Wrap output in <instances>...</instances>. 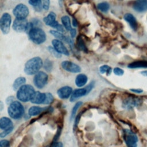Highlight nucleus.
Returning <instances> with one entry per match:
<instances>
[{
  "instance_id": "nucleus-39",
  "label": "nucleus",
  "mask_w": 147,
  "mask_h": 147,
  "mask_svg": "<svg viewBox=\"0 0 147 147\" xmlns=\"http://www.w3.org/2000/svg\"><path fill=\"white\" fill-rule=\"evenodd\" d=\"M63 145L61 142H57V141H55L52 142L51 147H63Z\"/></svg>"
},
{
  "instance_id": "nucleus-17",
  "label": "nucleus",
  "mask_w": 147,
  "mask_h": 147,
  "mask_svg": "<svg viewBox=\"0 0 147 147\" xmlns=\"http://www.w3.org/2000/svg\"><path fill=\"white\" fill-rule=\"evenodd\" d=\"M133 9L137 12H144L147 10V0H136L133 5Z\"/></svg>"
},
{
  "instance_id": "nucleus-33",
  "label": "nucleus",
  "mask_w": 147,
  "mask_h": 147,
  "mask_svg": "<svg viewBox=\"0 0 147 147\" xmlns=\"http://www.w3.org/2000/svg\"><path fill=\"white\" fill-rule=\"evenodd\" d=\"M42 0H29V3L34 7L40 6L41 5Z\"/></svg>"
},
{
  "instance_id": "nucleus-18",
  "label": "nucleus",
  "mask_w": 147,
  "mask_h": 147,
  "mask_svg": "<svg viewBox=\"0 0 147 147\" xmlns=\"http://www.w3.org/2000/svg\"><path fill=\"white\" fill-rule=\"evenodd\" d=\"M124 20L127 22L131 27V28L134 30H136L138 28V24L135 17L131 13H126L123 16Z\"/></svg>"
},
{
  "instance_id": "nucleus-29",
  "label": "nucleus",
  "mask_w": 147,
  "mask_h": 147,
  "mask_svg": "<svg viewBox=\"0 0 147 147\" xmlns=\"http://www.w3.org/2000/svg\"><path fill=\"white\" fill-rule=\"evenodd\" d=\"M83 103L82 102H78L75 103V105L74 106L72 109V111H71V120H72L74 117H75L76 112H77V110L79 109V107L82 105Z\"/></svg>"
},
{
  "instance_id": "nucleus-24",
  "label": "nucleus",
  "mask_w": 147,
  "mask_h": 147,
  "mask_svg": "<svg viewBox=\"0 0 147 147\" xmlns=\"http://www.w3.org/2000/svg\"><path fill=\"white\" fill-rule=\"evenodd\" d=\"M61 21L63 24L64 28L68 31H70L72 29L71 24L70 18L67 16H64L61 18Z\"/></svg>"
},
{
  "instance_id": "nucleus-4",
  "label": "nucleus",
  "mask_w": 147,
  "mask_h": 147,
  "mask_svg": "<svg viewBox=\"0 0 147 147\" xmlns=\"http://www.w3.org/2000/svg\"><path fill=\"white\" fill-rule=\"evenodd\" d=\"M9 116L14 119H20L24 114L25 110L22 105L18 101H13L7 109Z\"/></svg>"
},
{
  "instance_id": "nucleus-42",
  "label": "nucleus",
  "mask_w": 147,
  "mask_h": 147,
  "mask_svg": "<svg viewBox=\"0 0 147 147\" xmlns=\"http://www.w3.org/2000/svg\"><path fill=\"white\" fill-rule=\"evenodd\" d=\"M72 25L74 27H76L78 26V22L75 18H73L72 19Z\"/></svg>"
},
{
  "instance_id": "nucleus-22",
  "label": "nucleus",
  "mask_w": 147,
  "mask_h": 147,
  "mask_svg": "<svg viewBox=\"0 0 147 147\" xmlns=\"http://www.w3.org/2000/svg\"><path fill=\"white\" fill-rule=\"evenodd\" d=\"M46 108H42L39 106H32L28 110V114L30 116H36L41 114Z\"/></svg>"
},
{
  "instance_id": "nucleus-9",
  "label": "nucleus",
  "mask_w": 147,
  "mask_h": 147,
  "mask_svg": "<svg viewBox=\"0 0 147 147\" xmlns=\"http://www.w3.org/2000/svg\"><path fill=\"white\" fill-rule=\"evenodd\" d=\"M29 13L28 7L23 3L18 4L13 9V13L16 18L25 19Z\"/></svg>"
},
{
  "instance_id": "nucleus-26",
  "label": "nucleus",
  "mask_w": 147,
  "mask_h": 147,
  "mask_svg": "<svg viewBox=\"0 0 147 147\" xmlns=\"http://www.w3.org/2000/svg\"><path fill=\"white\" fill-rule=\"evenodd\" d=\"M49 33L52 34L53 36H55L57 39L63 41H66L67 37L65 36L61 32H59L57 30H51L49 31Z\"/></svg>"
},
{
  "instance_id": "nucleus-19",
  "label": "nucleus",
  "mask_w": 147,
  "mask_h": 147,
  "mask_svg": "<svg viewBox=\"0 0 147 147\" xmlns=\"http://www.w3.org/2000/svg\"><path fill=\"white\" fill-rule=\"evenodd\" d=\"M87 76L83 74H80L78 75L76 77L75 84L78 87H82L87 83Z\"/></svg>"
},
{
  "instance_id": "nucleus-32",
  "label": "nucleus",
  "mask_w": 147,
  "mask_h": 147,
  "mask_svg": "<svg viewBox=\"0 0 147 147\" xmlns=\"http://www.w3.org/2000/svg\"><path fill=\"white\" fill-rule=\"evenodd\" d=\"M53 99H54L53 96L51 93H46V98L44 104H46V105L50 104L53 101Z\"/></svg>"
},
{
  "instance_id": "nucleus-1",
  "label": "nucleus",
  "mask_w": 147,
  "mask_h": 147,
  "mask_svg": "<svg viewBox=\"0 0 147 147\" xmlns=\"http://www.w3.org/2000/svg\"><path fill=\"white\" fill-rule=\"evenodd\" d=\"M43 62L40 57H34L28 60L24 67V72L28 75L36 74L42 67Z\"/></svg>"
},
{
  "instance_id": "nucleus-31",
  "label": "nucleus",
  "mask_w": 147,
  "mask_h": 147,
  "mask_svg": "<svg viewBox=\"0 0 147 147\" xmlns=\"http://www.w3.org/2000/svg\"><path fill=\"white\" fill-rule=\"evenodd\" d=\"M44 69L50 72L52 68V63L49 59H46L44 63Z\"/></svg>"
},
{
  "instance_id": "nucleus-34",
  "label": "nucleus",
  "mask_w": 147,
  "mask_h": 147,
  "mask_svg": "<svg viewBox=\"0 0 147 147\" xmlns=\"http://www.w3.org/2000/svg\"><path fill=\"white\" fill-rule=\"evenodd\" d=\"M41 5H42V8L45 10L47 11L49 8L50 0H42L41 1Z\"/></svg>"
},
{
  "instance_id": "nucleus-43",
  "label": "nucleus",
  "mask_w": 147,
  "mask_h": 147,
  "mask_svg": "<svg viewBox=\"0 0 147 147\" xmlns=\"http://www.w3.org/2000/svg\"><path fill=\"white\" fill-rule=\"evenodd\" d=\"M141 74L145 76H147V70H145V71H142L141 72Z\"/></svg>"
},
{
  "instance_id": "nucleus-30",
  "label": "nucleus",
  "mask_w": 147,
  "mask_h": 147,
  "mask_svg": "<svg viewBox=\"0 0 147 147\" xmlns=\"http://www.w3.org/2000/svg\"><path fill=\"white\" fill-rule=\"evenodd\" d=\"M48 50L49 51V52L55 57L57 58H60L61 57V55L60 53H59L53 47H52L51 46H49L48 47Z\"/></svg>"
},
{
  "instance_id": "nucleus-10",
  "label": "nucleus",
  "mask_w": 147,
  "mask_h": 147,
  "mask_svg": "<svg viewBox=\"0 0 147 147\" xmlns=\"http://www.w3.org/2000/svg\"><path fill=\"white\" fill-rule=\"evenodd\" d=\"M141 99L138 98H136L134 96H129L123 101L122 106L125 109H130L139 106L140 105H141Z\"/></svg>"
},
{
  "instance_id": "nucleus-27",
  "label": "nucleus",
  "mask_w": 147,
  "mask_h": 147,
  "mask_svg": "<svg viewBox=\"0 0 147 147\" xmlns=\"http://www.w3.org/2000/svg\"><path fill=\"white\" fill-rule=\"evenodd\" d=\"M97 8L102 12H107L110 8V5L107 2H103L97 5Z\"/></svg>"
},
{
  "instance_id": "nucleus-28",
  "label": "nucleus",
  "mask_w": 147,
  "mask_h": 147,
  "mask_svg": "<svg viewBox=\"0 0 147 147\" xmlns=\"http://www.w3.org/2000/svg\"><path fill=\"white\" fill-rule=\"evenodd\" d=\"M111 71H112L111 68L107 65H102L99 68V72L102 74H104L106 73L107 74V75H110Z\"/></svg>"
},
{
  "instance_id": "nucleus-36",
  "label": "nucleus",
  "mask_w": 147,
  "mask_h": 147,
  "mask_svg": "<svg viewBox=\"0 0 147 147\" xmlns=\"http://www.w3.org/2000/svg\"><path fill=\"white\" fill-rule=\"evenodd\" d=\"M13 127H11L9 129H7L6 130H3L1 134H0V137L1 138H3L5 137H6V136H7L9 134H10L12 131H13Z\"/></svg>"
},
{
  "instance_id": "nucleus-7",
  "label": "nucleus",
  "mask_w": 147,
  "mask_h": 147,
  "mask_svg": "<svg viewBox=\"0 0 147 147\" xmlns=\"http://www.w3.org/2000/svg\"><path fill=\"white\" fill-rule=\"evenodd\" d=\"M48 80V75L43 71H39L35 74L33 78V83L37 88H42L47 84Z\"/></svg>"
},
{
  "instance_id": "nucleus-15",
  "label": "nucleus",
  "mask_w": 147,
  "mask_h": 147,
  "mask_svg": "<svg viewBox=\"0 0 147 147\" xmlns=\"http://www.w3.org/2000/svg\"><path fill=\"white\" fill-rule=\"evenodd\" d=\"M45 98L46 93H42L40 91H35L30 101L34 104H44Z\"/></svg>"
},
{
  "instance_id": "nucleus-37",
  "label": "nucleus",
  "mask_w": 147,
  "mask_h": 147,
  "mask_svg": "<svg viewBox=\"0 0 147 147\" xmlns=\"http://www.w3.org/2000/svg\"><path fill=\"white\" fill-rule=\"evenodd\" d=\"M82 113H79L76 117L75 119V122H74V126H73V130L74 131H75V130L77 128V126H78V123L79 122V120H80V117H81V114H82Z\"/></svg>"
},
{
  "instance_id": "nucleus-8",
  "label": "nucleus",
  "mask_w": 147,
  "mask_h": 147,
  "mask_svg": "<svg viewBox=\"0 0 147 147\" xmlns=\"http://www.w3.org/2000/svg\"><path fill=\"white\" fill-rule=\"evenodd\" d=\"M11 22V16L7 13H3L0 20V28L3 34H6L9 32Z\"/></svg>"
},
{
  "instance_id": "nucleus-13",
  "label": "nucleus",
  "mask_w": 147,
  "mask_h": 147,
  "mask_svg": "<svg viewBox=\"0 0 147 147\" xmlns=\"http://www.w3.org/2000/svg\"><path fill=\"white\" fill-rule=\"evenodd\" d=\"M56 18V14L54 12L51 11L48 14L47 16L44 18L43 21L47 25L55 29H56V28L60 24L58 23Z\"/></svg>"
},
{
  "instance_id": "nucleus-20",
  "label": "nucleus",
  "mask_w": 147,
  "mask_h": 147,
  "mask_svg": "<svg viewBox=\"0 0 147 147\" xmlns=\"http://www.w3.org/2000/svg\"><path fill=\"white\" fill-rule=\"evenodd\" d=\"M13 126L11 120L7 117H2L0 119V128L3 130H6Z\"/></svg>"
},
{
  "instance_id": "nucleus-35",
  "label": "nucleus",
  "mask_w": 147,
  "mask_h": 147,
  "mask_svg": "<svg viewBox=\"0 0 147 147\" xmlns=\"http://www.w3.org/2000/svg\"><path fill=\"white\" fill-rule=\"evenodd\" d=\"M113 72L114 74L117 76H122L124 74V71L119 67L114 68L113 69Z\"/></svg>"
},
{
  "instance_id": "nucleus-12",
  "label": "nucleus",
  "mask_w": 147,
  "mask_h": 147,
  "mask_svg": "<svg viewBox=\"0 0 147 147\" xmlns=\"http://www.w3.org/2000/svg\"><path fill=\"white\" fill-rule=\"evenodd\" d=\"M53 48L60 54L64 55L65 56H69V52L63 42L58 39H54L52 41Z\"/></svg>"
},
{
  "instance_id": "nucleus-5",
  "label": "nucleus",
  "mask_w": 147,
  "mask_h": 147,
  "mask_svg": "<svg viewBox=\"0 0 147 147\" xmlns=\"http://www.w3.org/2000/svg\"><path fill=\"white\" fill-rule=\"evenodd\" d=\"M12 28L13 30L17 32H24L33 28V24L29 23L26 18H16L13 23Z\"/></svg>"
},
{
  "instance_id": "nucleus-11",
  "label": "nucleus",
  "mask_w": 147,
  "mask_h": 147,
  "mask_svg": "<svg viewBox=\"0 0 147 147\" xmlns=\"http://www.w3.org/2000/svg\"><path fill=\"white\" fill-rule=\"evenodd\" d=\"M61 65L63 69L71 73H79L81 71V68L79 65L70 61H63Z\"/></svg>"
},
{
  "instance_id": "nucleus-21",
  "label": "nucleus",
  "mask_w": 147,
  "mask_h": 147,
  "mask_svg": "<svg viewBox=\"0 0 147 147\" xmlns=\"http://www.w3.org/2000/svg\"><path fill=\"white\" fill-rule=\"evenodd\" d=\"M128 68H147V61L144 60H138L130 63L128 65Z\"/></svg>"
},
{
  "instance_id": "nucleus-6",
  "label": "nucleus",
  "mask_w": 147,
  "mask_h": 147,
  "mask_svg": "<svg viewBox=\"0 0 147 147\" xmlns=\"http://www.w3.org/2000/svg\"><path fill=\"white\" fill-rule=\"evenodd\" d=\"M123 138L128 147H137L138 138L136 134L129 129L123 130Z\"/></svg>"
},
{
  "instance_id": "nucleus-14",
  "label": "nucleus",
  "mask_w": 147,
  "mask_h": 147,
  "mask_svg": "<svg viewBox=\"0 0 147 147\" xmlns=\"http://www.w3.org/2000/svg\"><path fill=\"white\" fill-rule=\"evenodd\" d=\"M72 92V88L69 86H66L60 88L57 90V94L60 98L64 99H67L70 96H71Z\"/></svg>"
},
{
  "instance_id": "nucleus-40",
  "label": "nucleus",
  "mask_w": 147,
  "mask_h": 147,
  "mask_svg": "<svg viewBox=\"0 0 147 147\" xmlns=\"http://www.w3.org/2000/svg\"><path fill=\"white\" fill-rule=\"evenodd\" d=\"M70 34L72 38H74L76 35V30L75 28H72V29L69 31Z\"/></svg>"
},
{
  "instance_id": "nucleus-16",
  "label": "nucleus",
  "mask_w": 147,
  "mask_h": 147,
  "mask_svg": "<svg viewBox=\"0 0 147 147\" xmlns=\"http://www.w3.org/2000/svg\"><path fill=\"white\" fill-rule=\"evenodd\" d=\"M87 90L86 87L85 88H77L74 90L72 92L71 98H70V101L74 102L78 99V98H81L82 96H83L87 94H88Z\"/></svg>"
},
{
  "instance_id": "nucleus-25",
  "label": "nucleus",
  "mask_w": 147,
  "mask_h": 147,
  "mask_svg": "<svg viewBox=\"0 0 147 147\" xmlns=\"http://www.w3.org/2000/svg\"><path fill=\"white\" fill-rule=\"evenodd\" d=\"M76 46L78 48L84 52H87V48L86 47V45L83 40V38L80 36H79L77 38V42H76Z\"/></svg>"
},
{
  "instance_id": "nucleus-23",
  "label": "nucleus",
  "mask_w": 147,
  "mask_h": 147,
  "mask_svg": "<svg viewBox=\"0 0 147 147\" xmlns=\"http://www.w3.org/2000/svg\"><path fill=\"white\" fill-rule=\"evenodd\" d=\"M26 83V79L24 77H18L13 82V88L14 90H18Z\"/></svg>"
},
{
  "instance_id": "nucleus-3",
  "label": "nucleus",
  "mask_w": 147,
  "mask_h": 147,
  "mask_svg": "<svg viewBox=\"0 0 147 147\" xmlns=\"http://www.w3.org/2000/svg\"><path fill=\"white\" fill-rule=\"evenodd\" d=\"M34 92L35 91L32 86L30 84H24L18 90L17 98L20 101L26 102L30 100Z\"/></svg>"
},
{
  "instance_id": "nucleus-41",
  "label": "nucleus",
  "mask_w": 147,
  "mask_h": 147,
  "mask_svg": "<svg viewBox=\"0 0 147 147\" xmlns=\"http://www.w3.org/2000/svg\"><path fill=\"white\" fill-rule=\"evenodd\" d=\"M130 90L131 91H132V92H136V93H138V94L142 93L143 92V90H141V89H130Z\"/></svg>"
},
{
  "instance_id": "nucleus-2",
  "label": "nucleus",
  "mask_w": 147,
  "mask_h": 147,
  "mask_svg": "<svg viewBox=\"0 0 147 147\" xmlns=\"http://www.w3.org/2000/svg\"><path fill=\"white\" fill-rule=\"evenodd\" d=\"M28 35L30 40L33 43L38 45L44 43L47 39L45 33L39 27L32 28L28 32Z\"/></svg>"
},
{
  "instance_id": "nucleus-38",
  "label": "nucleus",
  "mask_w": 147,
  "mask_h": 147,
  "mask_svg": "<svg viewBox=\"0 0 147 147\" xmlns=\"http://www.w3.org/2000/svg\"><path fill=\"white\" fill-rule=\"evenodd\" d=\"M9 141L6 140H3L0 141V147H9Z\"/></svg>"
}]
</instances>
